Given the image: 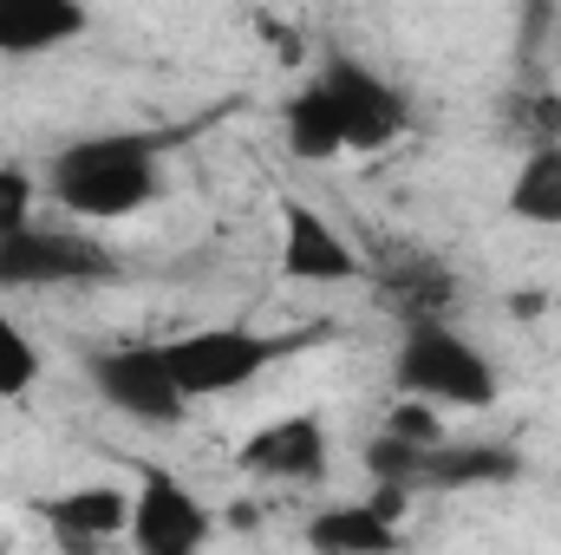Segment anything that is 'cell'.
I'll return each mask as SVG.
<instances>
[{"label": "cell", "instance_id": "obj_2", "mask_svg": "<svg viewBox=\"0 0 561 555\" xmlns=\"http://www.w3.org/2000/svg\"><path fill=\"white\" fill-rule=\"evenodd\" d=\"M320 333H262V327H242V320H229V327H190V333H170V340H157L163 347V366H170V380L183 386V399L190 406H203V399H229V393H249L268 366L280 360H294V353H307Z\"/></svg>", "mask_w": 561, "mask_h": 555}, {"label": "cell", "instance_id": "obj_21", "mask_svg": "<svg viewBox=\"0 0 561 555\" xmlns=\"http://www.w3.org/2000/svg\"><path fill=\"white\" fill-rule=\"evenodd\" d=\"M39 177L26 163H0V236H20L33 223V203H39Z\"/></svg>", "mask_w": 561, "mask_h": 555}, {"label": "cell", "instance_id": "obj_8", "mask_svg": "<svg viewBox=\"0 0 561 555\" xmlns=\"http://www.w3.org/2000/svg\"><path fill=\"white\" fill-rule=\"evenodd\" d=\"M280 275L300 281V287H340V281H366V256H359V242L333 223V216H320L313 203H300V196H287L280 203V249H275Z\"/></svg>", "mask_w": 561, "mask_h": 555}, {"label": "cell", "instance_id": "obj_10", "mask_svg": "<svg viewBox=\"0 0 561 555\" xmlns=\"http://www.w3.org/2000/svg\"><path fill=\"white\" fill-rule=\"evenodd\" d=\"M33 517L46 523L59 555H99L112 543H125L131 530V490L125 484H72L33 503Z\"/></svg>", "mask_w": 561, "mask_h": 555}, {"label": "cell", "instance_id": "obj_17", "mask_svg": "<svg viewBox=\"0 0 561 555\" xmlns=\"http://www.w3.org/2000/svg\"><path fill=\"white\" fill-rule=\"evenodd\" d=\"M503 132L523 150H556L561 144V86H516L503 99Z\"/></svg>", "mask_w": 561, "mask_h": 555}, {"label": "cell", "instance_id": "obj_11", "mask_svg": "<svg viewBox=\"0 0 561 555\" xmlns=\"http://www.w3.org/2000/svg\"><path fill=\"white\" fill-rule=\"evenodd\" d=\"M529 457L510 438H450L437 451H424L419 497H463V490H510L523 484Z\"/></svg>", "mask_w": 561, "mask_h": 555}, {"label": "cell", "instance_id": "obj_5", "mask_svg": "<svg viewBox=\"0 0 561 555\" xmlns=\"http://www.w3.org/2000/svg\"><path fill=\"white\" fill-rule=\"evenodd\" d=\"M85 386L99 393V406H112L131 424H150V431H176L190 424V399L183 386L170 380L163 366V347L157 340H105V347H85Z\"/></svg>", "mask_w": 561, "mask_h": 555}, {"label": "cell", "instance_id": "obj_1", "mask_svg": "<svg viewBox=\"0 0 561 555\" xmlns=\"http://www.w3.org/2000/svg\"><path fill=\"white\" fill-rule=\"evenodd\" d=\"M170 150H176V132H85L53 150L39 190L53 196V209H66V223H85V229L131 223L163 196Z\"/></svg>", "mask_w": 561, "mask_h": 555}, {"label": "cell", "instance_id": "obj_19", "mask_svg": "<svg viewBox=\"0 0 561 555\" xmlns=\"http://www.w3.org/2000/svg\"><path fill=\"white\" fill-rule=\"evenodd\" d=\"M359 464H366V477H373L379 490H405V497H419L424 451L399 444V438H386V431H373V438H366V451H359Z\"/></svg>", "mask_w": 561, "mask_h": 555}, {"label": "cell", "instance_id": "obj_14", "mask_svg": "<svg viewBox=\"0 0 561 555\" xmlns=\"http://www.w3.org/2000/svg\"><path fill=\"white\" fill-rule=\"evenodd\" d=\"M280 144H287V157H300V163H333V157H346L340 105H333V92H327L313 72L280 99Z\"/></svg>", "mask_w": 561, "mask_h": 555}, {"label": "cell", "instance_id": "obj_4", "mask_svg": "<svg viewBox=\"0 0 561 555\" xmlns=\"http://www.w3.org/2000/svg\"><path fill=\"white\" fill-rule=\"evenodd\" d=\"M125 275V256L85 229V223H26L20 236H0V294H66V287H105Z\"/></svg>", "mask_w": 561, "mask_h": 555}, {"label": "cell", "instance_id": "obj_15", "mask_svg": "<svg viewBox=\"0 0 561 555\" xmlns=\"http://www.w3.org/2000/svg\"><path fill=\"white\" fill-rule=\"evenodd\" d=\"M307 550L313 555H399L405 536L399 523H386L366 497L359 503H327L307 517Z\"/></svg>", "mask_w": 561, "mask_h": 555}, {"label": "cell", "instance_id": "obj_3", "mask_svg": "<svg viewBox=\"0 0 561 555\" xmlns=\"http://www.w3.org/2000/svg\"><path fill=\"white\" fill-rule=\"evenodd\" d=\"M392 386H399V399H424L437 412H490L503 399L496 360L457 320H424V327L399 333Z\"/></svg>", "mask_w": 561, "mask_h": 555}, {"label": "cell", "instance_id": "obj_7", "mask_svg": "<svg viewBox=\"0 0 561 555\" xmlns=\"http://www.w3.org/2000/svg\"><path fill=\"white\" fill-rule=\"evenodd\" d=\"M216 536V510L170 471V464H138L131 484V555H203Z\"/></svg>", "mask_w": 561, "mask_h": 555}, {"label": "cell", "instance_id": "obj_16", "mask_svg": "<svg viewBox=\"0 0 561 555\" xmlns=\"http://www.w3.org/2000/svg\"><path fill=\"white\" fill-rule=\"evenodd\" d=\"M503 209L523 229H561V144L556 150H523V163L503 190Z\"/></svg>", "mask_w": 561, "mask_h": 555}, {"label": "cell", "instance_id": "obj_18", "mask_svg": "<svg viewBox=\"0 0 561 555\" xmlns=\"http://www.w3.org/2000/svg\"><path fill=\"white\" fill-rule=\"evenodd\" d=\"M39 380H46V353L0 301V399H26Z\"/></svg>", "mask_w": 561, "mask_h": 555}, {"label": "cell", "instance_id": "obj_6", "mask_svg": "<svg viewBox=\"0 0 561 555\" xmlns=\"http://www.w3.org/2000/svg\"><path fill=\"white\" fill-rule=\"evenodd\" d=\"M313 79L333 92V105H340V132H346V157L359 150H392V144L412 132V99H405V86L399 79H386L373 59H359V53H346V46H333L320 66H313Z\"/></svg>", "mask_w": 561, "mask_h": 555}, {"label": "cell", "instance_id": "obj_12", "mask_svg": "<svg viewBox=\"0 0 561 555\" xmlns=\"http://www.w3.org/2000/svg\"><path fill=\"white\" fill-rule=\"evenodd\" d=\"M373 294H379V307L405 333V327H424V320H450L457 301H463V281H457L450 262H437V256H399V262H379Z\"/></svg>", "mask_w": 561, "mask_h": 555}, {"label": "cell", "instance_id": "obj_13", "mask_svg": "<svg viewBox=\"0 0 561 555\" xmlns=\"http://www.w3.org/2000/svg\"><path fill=\"white\" fill-rule=\"evenodd\" d=\"M92 33V7L79 0H0V59H39Z\"/></svg>", "mask_w": 561, "mask_h": 555}, {"label": "cell", "instance_id": "obj_20", "mask_svg": "<svg viewBox=\"0 0 561 555\" xmlns=\"http://www.w3.org/2000/svg\"><path fill=\"white\" fill-rule=\"evenodd\" d=\"M379 431L386 438H399V444H412V451H437V444H450V424L437 406H424V399H392L386 418H379Z\"/></svg>", "mask_w": 561, "mask_h": 555}, {"label": "cell", "instance_id": "obj_9", "mask_svg": "<svg viewBox=\"0 0 561 555\" xmlns=\"http://www.w3.org/2000/svg\"><path fill=\"white\" fill-rule=\"evenodd\" d=\"M236 464L255 477V484H327V464H333V438L320 412H280L268 424H255L236 451Z\"/></svg>", "mask_w": 561, "mask_h": 555}]
</instances>
